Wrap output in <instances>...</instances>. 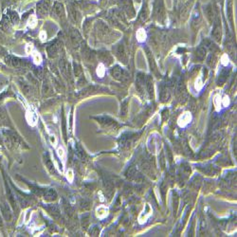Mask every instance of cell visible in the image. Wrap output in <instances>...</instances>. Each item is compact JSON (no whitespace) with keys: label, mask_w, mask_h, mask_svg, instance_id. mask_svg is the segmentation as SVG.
<instances>
[{"label":"cell","mask_w":237,"mask_h":237,"mask_svg":"<svg viewBox=\"0 0 237 237\" xmlns=\"http://www.w3.org/2000/svg\"><path fill=\"white\" fill-rule=\"evenodd\" d=\"M67 180L69 182H72L73 181V178H74V173H73V171H72L71 169H69V170H67Z\"/></svg>","instance_id":"cell-20"},{"label":"cell","mask_w":237,"mask_h":237,"mask_svg":"<svg viewBox=\"0 0 237 237\" xmlns=\"http://www.w3.org/2000/svg\"><path fill=\"white\" fill-rule=\"evenodd\" d=\"M112 76L116 80H119L120 82H126L129 79V74L120 67H116L112 69Z\"/></svg>","instance_id":"cell-1"},{"label":"cell","mask_w":237,"mask_h":237,"mask_svg":"<svg viewBox=\"0 0 237 237\" xmlns=\"http://www.w3.org/2000/svg\"><path fill=\"white\" fill-rule=\"evenodd\" d=\"M31 55H33V60L34 64H36V65H40V64L42 63V56L38 51H36V50L33 51Z\"/></svg>","instance_id":"cell-12"},{"label":"cell","mask_w":237,"mask_h":237,"mask_svg":"<svg viewBox=\"0 0 237 237\" xmlns=\"http://www.w3.org/2000/svg\"><path fill=\"white\" fill-rule=\"evenodd\" d=\"M39 38L42 40V41H45V40L47 39V33L45 30H41L40 31V33H39Z\"/></svg>","instance_id":"cell-21"},{"label":"cell","mask_w":237,"mask_h":237,"mask_svg":"<svg viewBox=\"0 0 237 237\" xmlns=\"http://www.w3.org/2000/svg\"><path fill=\"white\" fill-rule=\"evenodd\" d=\"M204 13H205V14H206L207 18L212 22V19H214V9H212V5H208L206 8H205Z\"/></svg>","instance_id":"cell-9"},{"label":"cell","mask_w":237,"mask_h":237,"mask_svg":"<svg viewBox=\"0 0 237 237\" xmlns=\"http://www.w3.org/2000/svg\"><path fill=\"white\" fill-rule=\"evenodd\" d=\"M227 59H228V56H227V55H223V57H222L223 62H222V63L224 64V65H227V64H228V62H229V61H228Z\"/></svg>","instance_id":"cell-27"},{"label":"cell","mask_w":237,"mask_h":237,"mask_svg":"<svg viewBox=\"0 0 237 237\" xmlns=\"http://www.w3.org/2000/svg\"><path fill=\"white\" fill-rule=\"evenodd\" d=\"M128 112V101H124L122 103V108H120V114L122 116H125Z\"/></svg>","instance_id":"cell-17"},{"label":"cell","mask_w":237,"mask_h":237,"mask_svg":"<svg viewBox=\"0 0 237 237\" xmlns=\"http://www.w3.org/2000/svg\"><path fill=\"white\" fill-rule=\"evenodd\" d=\"M227 76H228V72L227 71L224 70V71L221 72V74L219 75V79H218V85H223V83L226 81Z\"/></svg>","instance_id":"cell-18"},{"label":"cell","mask_w":237,"mask_h":237,"mask_svg":"<svg viewBox=\"0 0 237 237\" xmlns=\"http://www.w3.org/2000/svg\"><path fill=\"white\" fill-rule=\"evenodd\" d=\"M169 98H170V93L167 89H163L160 92V100H161V102H166L169 100Z\"/></svg>","instance_id":"cell-16"},{"label":"cell","mask_w":237,"mask_h":237,"mask_svg":"<svg viewBox=\"0 0 237 237\" xmlns=\"http://www.w3.org/2000/svg\"><path fill=\"white\" fill-rule=\"evenodd\" d=\"M195 86V89L196 90H200L203 87V81H202L201 77H198L197 79H196Z\"/></svg>","instance_id":"cell-19"},{"label":"cell","mask_w":237,"mask_h":237,"mask_svg":"<svg viewBox=\"0 0 237 237\" xmlns=\"http://www.w3.org/2000/svg\"><path fill=\"white\" fill-rule=\"evenodd\" d=\"M191 7H192V2L191 3L188 2L183 6V8L181 9V13H180V16H181L182 19H186L188 17V15L191 11Z\"/></svg>","instance_id":"cell-6"},{"label":"cell","mask_w":237,"mask_h":237,"mask_svg":"<svg viewBox=\"0 0 237 237\" xmlns=\"http://www.w3.org/2000/svg\"><path fill=\"white\" fill-rule=\"evenodd\" d=\"M229 103H230V100H229V98L226 96V97L223 99V104H224L225 106H228Z\"/></svg>","instance_id":"cell-26"},{"label":"cell","mask_w":237,"mask_h":237,"mask_svg":"<svg viewBox=\"0 0 237 237\" xmlns=\"http://www.w3.org/2000/svg\"><path fill=\"white\" fill-rule=\"evenodd\" d=\"M137 39H138L139 42L145 41V39H146V33H145V30H142V29H140V30H139L138 31H137Z\"/></svg>","instance_id":"cell-14"},{"label":"cell","mask_w":237,"mask_h":237,"mask_svg":"<svg viewBox=\"0 0 237 237\" xmlns=\"http://www.w3.org/2000/svg\"><path fill=\"white\" fill-rule=\"evenodd\" d=\"M148 15H149V10H148L147 5H145V6H143L142 10L139 13V19L141 20V21H144V20L147 19Z\"/></svg>","instance_id":"cell-13"},{"label":"cell","mask_w":237,"mask_h":237,"mask_svg":"<svg viewBox=\"0 0 237 237\" xmlns=\"http://www.w3.org/2000/svg\"><path fill=\"white\" fill-rule=\"evenodd\" d=\"M33 46L31 45H27V47H26V51H27V53H29V54H30V53H33Z\"/></svg>","instance_id":"cell-24"},{"label":"cell","mask_w":237,"mask_h":237,"mask_svg":"<svg viewBox=\"0 0 237 237\" xmlns=\"http://www.w3.org/2000/svg\"><path fill=\"white\" fill-rule=\"evenodd\" d=\"M117 55L119 59L120 60V62L122 63H126L128 60V53L126 51V47H124L123 44H120L119 45L118 49H117Z\"/></svg>","instance_id":"cell-3"},{"label":"cell","mask_w":237,"mask_h":237,"mask_svg":"<svg viewBox=\"0 0 237 237\" xmlns=\"http://www.w3.org/2000/svg\"><path fill=\"white\" fill-rule=\"evenodd\" d=\"M212 37L215 42L219 43L221 41V37H222V30H221V26L217 22L214 27V30H212Z\"/></svg>","instance_id":"cell-4"},{"label":"cell","mask_w":237,"mask_h":237,"mask_svg":"<svg viewBox=\"0 0 237 237\" xmlns=\"http://www.w3.org/2000/svg\"><path fill=\"white\" fill-rule=\"evenodd\" d=\"M154 15L158 20L164 17V5L162 0H156L154 6Z\"/></svg>","instance_id":"cell-2"},{"label":"cell","mask_w":237,"mask_h":237,"mask_svg":"<svg viewBox=\"0 0 237 237\" xmlns=\"http://www.w3.org/2000/svg\"><path fill=\"white\" fill-rule=\"evenodd\" d=\"M191 118L192 117L190 113H184L183 115L180 116V118L178 119V124L180 126H186L187 124L190 122Z\"/></svg>","instance_id":"cell-5"},{"label":"cell","mask_w":237,"mask_h":237,"mask_svg":"<svg viewBox=\"0 0 237 237\" xmlns=\"http://www.w3.org/2000/svg\"><path fill=\"white\" fill-rule=\"evenodd\" d=\"M168 113H169V112H168V110H164V111L162 112V120H166L168 119V117H169V115H168Z\"/></svg>","instance_id":"cell-25"},{"label":"cell","mask_w":237,"mask_h":237,"mask_svg":"<svg viewBox=\"0 0 237 237\" xmlns=\"http://www.w3.org/2000/svg\"><path fill=\"white\" fill-rule=\"evenodd\" d=\"M146 87H147L148 93H149V95L153 98V96H154V88H153V81L151 77H148L146 80Z\"/></svg>","instance_id":"cell-10"},{"label":"cell","mask_w":237,"mask_h":237,"mask_svg":"<svg viewBox=\"0 0 237 237\" xmlns=\"http://www.w3.org/2000/svg\"><path fill=\"white\" fill-rule=\"evenodd\" d=\"M27 24H28V27L30 28V29H34L36 25H37V18H36L35 15H30L29 19H28Z\"/></svg>","instance_id":"cell-11"},{"label":"cell","mask_w":237,"mask_h":237,"mask_svg":"<svg viewBox=\"0 0 237 237\" xmlns=\"http://www.w3.org/2000/svg\"><path fill=\"white\" fill-rule=\"evenodd\" d=\"M214 104H215L216 108H219V106H220V97H219V96H215V98H214Z\"/></svg>","instance_id":"cell-23"},{"label":"cell","mask_w":237,"mask_h":237,"mask_svg":"<svg viewBox=\"0 0 237 237\" xmlns=\"http://www.w3.org/2000/svg\"><path fill=\"white\" fill-rule=\"evenodd\" d=\"M206 53H207L206 49H205L204 47L200 46L198 49L196 50V52H195L196 58H197L198 60H200V61H203V60L205 59V56H206Z\"/></svg>","instance_id":"cell-8"},{"label":"cell","mask_w":237,"mask_h":237,"mask_svg":"<svg viewBox=\"0 0 237 237\" xmlns=\"http://www.w3.org/2000/svg\"><path fill=\"white\" fill-rule=\"evenodd\" d=\"M57 154H58V156H60V158H64V156H65V151H64L63 147H59V148H58Z\"/></svg>","instance_id":"cell-22"},{"label":"cell","mask_w":237,"mask_h":237,"mask_svg":"<svg viewBox=\"0 0 237 237\" xmlns=\"http://www.w3.org/2000/svg\"><path fill=\"white\" fill-rule=\"evenodd\" d=\"M96 72H97V75L99 77H103L104 74H105V67L103 65V64H99V66L97 67V69H96Z\"/></svg>","instance_id":"cell-15"},{"label":"cell","mask_w":237,"mask_h":237,"mask_svg":"<svg viewBox=\"0 0 237 237\" xmlns=\"http://www.w3.org/2000/svg\"><path fill=\"white\" fill-rule=\"evenodd\" d=\"M96 214L99 218H104L106 217L107 214H108V209L105 208L104 206H100L99 208H97V210H96Z\"/></svg>","instance_id":"cell-7"}]
</instances>
